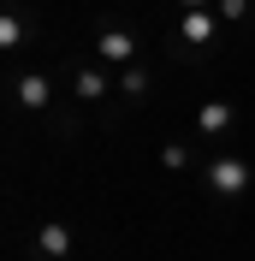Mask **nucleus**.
I'll use <instances>...</instances> for the list:
<instances>
[{
    "instance_id": "1",
    "label": "nucleus",
    "mask_w": 255,
    "mask_h": 261,
    "mask_svg": "<svg viewBox=\"0 0 255 261\" xmlns=\"http://www.w3.org/2000/svg\"><path fill=\"white\" fill-rule=\"evenodd\" d=\"M208 184H214L225 202H238V196L249 190V166H243L238 154H214V161H208Z\"/></svg>"
},
{
    "instance_id": "4",
    "label": "nucleus",
    "mask_w": 255,
    "mask_h": 261,
    "mask_svg": "<svg viewBox=\"0 0 255 261\" xmlns=\"http://www.w3.org/2000/svg\"><path fill=\"white\" fill-rule=\"evenodd\" d=\"M36 255H48V261L71 255V226H60V220H48V226L36 231Z\"/></svg>"
},
{
    "instance_id": "6",
    "label": "nucleus",
    "mask_w": 255,
    "mask_h": 261,
    "mask_svg": "<svg viewBox=\"0 0 255 261\" xmlns=\"http://www.w3.org/2000/svg\"><path fill=\"white\" fill-rule=\"evenodd\" d=\"M196 125H202V137H220V130H232V107H225V101H202Z\"/></svg>"
},
{
    "instance_id": "2",
    "label": "nucleus",
    "mask_w": 255,
    "mask_h": 261,
    "mask_svg": "<svg viewBox=\"0 0 255 261\" xmlns=\"http://www.w3.org/2000/svg\"><path fill=\"white\" fill-rule=\"evenodd\" d=\"M214 36H220V12H208V6L178 12V42H184V48H208Z\"/></svg>"
},
{
    "instance_id": "10",
    "label": "nucleus",
    "mask_w": 255,
    "mask_h": 261,
    "mask_svg": "<svg viewBox=\"0 0 255 261\" xmlns=\"http://www.w3.org/2000/svg\"><path fill=\"white\" fill-rule=\"evenodd\" d=\"M160 166H166V172H184V166H190V148H184V143H166V148H160Z\"/></svg>"
},
{
    "instance_id": "12",
    "label": "nucleus",
    "mask_w": 255,
    "mask_h": 261,
    "mask_svg": "<svg viewBox=\"0 0 255 261\" xmlns=\"http://www.w3.org/2000/svg\"><path fill=\"white\" fill-rule=\"evenodd\" d=\"M178 6H184V12H196V6H208V0H178Z\"/></svg>"
},
{
    "instance_id": "8",
    "label": "nucleus",
    "mask_w": 255,
    "mask_h": 261,
    "mask_svg": "<svg viewBox=\"0 0 255 261\" xmlns=\"http://www.w3.org/2000/svg\"><path fill=\"white\" fill-rule=\"evenodd\" d=\"M71 89H78V101H101V95H107V77H101L95 65H83V71H78V83H71Z\"/></svg>"
},
{
    "instance_id": "11",
    "label": "nucleus",
    "mask_w": 255,
    "mask_h": 261,
    "mask_svg": "<svg viewBox=\"0 0 255 261\" xmlns=\"http://www.w3.org/2000/svg\"><path fill=\"white\" fill-rule=\"evenodd\" d=\"M214 12H220V18H249V0H220Z\"/></svg>"
},
{
    "instance_id": "5",
    "label": "nucleus",
    "mask_w": 255,
    "mask_h": 261,
    "mask_svg": "<svg viewBox=\"0 0 255 261\" xmlns=\"http://www.w3.org/2000/svg\"><path fill=\"white\" fill-rule=\"evenodd\" d=\"M18 101H24V107H36V113H42V107H48V101H54L48 77H36V71H24V77H18Z\"/></svg>"
},
{
    "instance_id": "7",
    "label": "nucleus",
    "mask_w": 255,
    "mask_h": 261,
    "mask_svg": "<svg viewBox=\"0 0 255 261\" xmlns=\"http://www.w3.org/2000/svg\"><path fill=\"white\" fill-rule=\"evenodd\" d=\"M24 36H30V24H24V12L12 6V12L0 18V48H6V54H18V48H24Z\"/></svg>"
},
{
    "instance_id": "9",
    "label": "nucleus",
    "mask_w": 255,
    "mask_h": 261,
    "mask_svg": "<svg viewBox=\"0 0 255 261\" xmlns=\"http://www.w3.org/2000/svg\"><path fill=\"white\" fill-rule=\"evenodd\" d=\"M119 89H125V101H143V95H148V71H143V65H125Z\"/></svg>"
},
{
    "instance_id": "3",
    "label": "nucleus",
    "mask_w": 255,
    "mask_h": 261,
    "mask_svg": "<svg viewBox=\"0 0 255 261\" xmlns=\"http://www.w3.org/2000/svg\"><path fill=\"white\" fill-rule=\"evenodd\" d=\"M95 54H101V60H113V65H131V60H137V36H131V30H101Z\"/></svg>"
}]
</instances>
